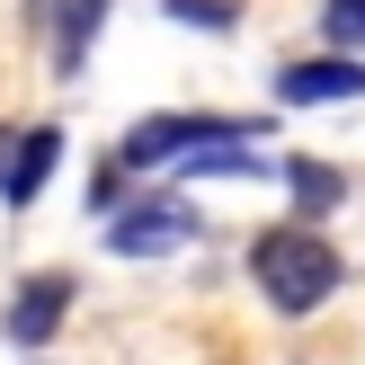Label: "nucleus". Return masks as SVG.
<instances>
[{
  "label": "nucleus",
  "instance_id": "1",
  "mask_svg": "<svg viewBox=\"0 0 365 365\" xmlns=\"http://www.w3.org/2000/svg\"><path fill=\"white\" fill-rule=\"evenodd\" d=\"M250 277H259V294L277 303L285 321H303V312H321V303L339 294V250L321 241L312 223H267L259 250H250Z\"/></svg>",
  "mask_w": 365,
  "mask_h": 365
},
{
  "label": "nucleus",
  "instance_id": "2",
  "mask_svg": "<svg viewBox=\"0 0 365 365\" xmlns=\"http://www.w3.org/2000/svg\"><path fill=\"white\" fill-rule=\"evenodd\" d=\"M214 134H259V125H232V116H152V125H134V134L107 152L98 205H116V178H125V170H160V160H187L196 143H214Z\"/></svg>",
  "mask_w": 365,
  "mask_h": 365
},
{
  "label": "nucleus",
  "instance_id": "3",
  "mask_svg": "<svg viewBox=\"0 0 365 365\" xmlns=\"http://www.w3.org/2000/svg\"><path fill=\"white\" fill-rule=\"evenodd\" d=\"M196 241V214L178 205V196H125L116 214H107V250L116 259H170V250Z\"/></svg>",
  "mask_w": 365,
  "mask_h": 365
},
{
  "label": "nucleus",
  "instance_id": "4",
  "mask_svg": "<svg viewBox=\"0 0 365 365\" xmlns=\"http://www.w3.org/2000/svg\"><path fill=\"white\" fill-rule=\"evenodd\" d=\"M277 98H294V107H339V98H365V53H321V63H285V81H277Z\"/></svg>",
  "mask_w": 365,
  "mask_h": 365
},
{
  "label": "nucleus",
  "instance_id": "5",
  "mask_svg": "<svg viewBox=\"0 0 365 365\" xmlns=\"http://www.w3.org/2000/svg\"><path fill=\"white\" fill-rule=\"evenodd\" d=\"M53 160H63V134H53V125H36V134L9 143V160H0V196H9V205H36V196H45V178H53Z\"/></svg>",
  "mask_w": 365,
  "mask_h": 365
},
{
  "label": "nucleus",
  "instance_id": "6",
  "mask_svg": "<svg viewBox=\"0 0 365 365\" xmlns=\"http://www.w3.org/2000/svg\"><path fill=\"white\" fill-rule=\"evenodd\" d=\"M63 303H71V277H27L9 303V339L18 348H45L53 330H63Z\"/></svg>",
  "mask_w": 365,
  "mask_h": 365
},
{
  "label": "nucleus",
  "instance_id": "7",
  "mask_svg": "<svg viewBox=\"0 0 365 365\" xmlns=\"http://www.w3.org/2000/svg\"><path fill=\"white\" fill-rule=\"evenodd\" d=\"M45 18H53V63L63 71H81V53H89V36H98V0H45Z\"/></svg>",
  "mask_w": 365,
  "mask_h": 365
},
{
  "label": "nucleus",
  "instance_id": "8",
  "mask_svg": "<svg viewBox=\"0 0 365 365\" xmlns=\"http://www.w3.org/2000/svg\"><path fill=\"white\" fill-rule=\"evenodd\" d=\"M285 178H294V196H303V214H330L339 196H348V178H339L330 160H285Z\"/></svg>",
  "mask_w": 365,
  "mask_h": 365
},
{
  "label": "nucleus",
  "instance_id": "9",
  "mask_svg": "<svg viewBox=\"0 0 365 365\" xmlns=\"http://www.w3.org/2000/svg\"><path fill=\"white\" fill-rule=\"evenodd\" d=\"M321 36H330L339 53H365V0H330V9H321Z\"/></svg>",
  "mask_w": 365,
  "mask_h": 365
},
{
  "label": "nucleus",
  "instance_id": "10",
  "mask_svg": "<svg viewBox=\"0 0 365 365\" xmlns=\"http://www.w3.org/2000/svg\"><path fill=\"white\" fill-rule=\"evenodd\" d=\"M170 18H187V27H232L241 0H170Z\"/></svg>",
  "mask_w": 365,
  "mask_h": 365
},
{
  "label": "nucleus",
  "instance_id": "11",
  "mask_svg": "<svg viewBox=\"0 0 365 365\" xmlns=\"http://www.w3.org/2000/svg\"><path fill=\"white\" fill-rule=\"evenodd\" d=\"M0 160H9V134H0Z\"/></svg>",
  "mask_w": 365,
  "mask_h": 365
}]
</instances>
